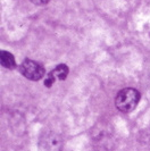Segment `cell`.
Listing matches in <instances>:
<instances>
[{"instance_id":"obj_1","label":"cell","mask_w":150,"mask_h":151,"mask_svg":"<svg viewBox=\"0 0 150 151\" xmlns=\"http://www.w3.org/2000/svg\"><path fill=\"white\" fill-rule=\"evenodd\" d=\"M141 99L140 92L133 88H125L120 90L115 98V106L122 113H131L138 106Z\"/></svg>"},{"instance_id":"obj_2","label":"cell","mask_w":150,"mask_h":151,"mask_svg":"<svg viewBox=\"0 0 150 151\" xmlns=\"http://www.w3.org/2000/svg\"><path fill=\"white\" fill-rule=\"evenodd\" d=\"M19 73L30 81H39L45 76V70L41 64L26 58L19 65Z\"/></svg>"},{"instance_id":"obj_5","label":"cell","mask_w":150,"mask_h":151,"mask_svg":"<svg viewBox=\"0 0 150 151\" xmlns=\"http://www.w3.org/2000/svg\"><path fill=\"white\" fill-rule=\"evenodd\" d=\"M0 61H1V66L7 69H14L16 67L15 57L13 56V53L8 52V51H1Z\"/></svg>"},{"instance_id":"obj_4","label":"cell","mask_w":150,"mask_h":151,"mask_svg":"<svg viewBox=\"0 0 150 151\" xmlns=\"http://www.w3.org/2000/svg\"><path fill=\"white\" fill-rule=\"evenodd\" d=\"M68 73H69V68L65 65V64H60L58 66L53 68V70L49 73V75L47 76L45 80V85L47 88H51L53 84L59 80V81H64L67 77Z\"/></svg>"},{"instance_id":"obj_6","label":"cell","mask_w":150,"mask_h":151,"mask_svg":"<svg viewBox=\"0 0 150 151\" xmlns=\"http://www.w3.org/2000/svg\"><path fill=\"white\" fill-rule=\"evenodd\" d=\"M32 4L37 5V6H43V5H47L50 0H30Z\"/></svg>"},{"instance_id":"obj_3","label":"cell","mask_w":150,"mask_h":151,"mask_svg":"<svg viewBox=\"0 0 150 151\" xmlns=\"http://www.w3.org/2000/svg\"><path fill=\"white\" fill-rule=\"evenodd\" d=\"M63 139L58 133L47 132L40 136L39 147L41 151H61L63 149Z\"/></svg>"}]
</instances>
